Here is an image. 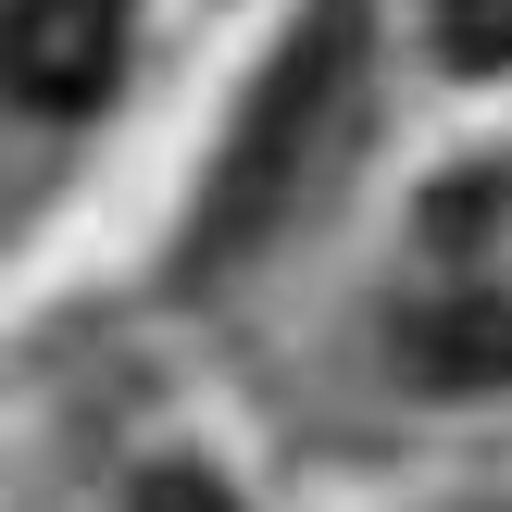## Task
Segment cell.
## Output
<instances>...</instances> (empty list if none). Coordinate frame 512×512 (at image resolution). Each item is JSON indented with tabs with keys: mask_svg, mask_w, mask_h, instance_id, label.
Wrapping results in <instances>:
<instances>
[{
	"mask_svg": "<svg viewBox=\"0 0 512 512\" xmlns=\"http://www.w3.org/2000/svg\"><path fill=\"white\" fill-rule=\"evenodd\" d=\"M388 350L438 400L512 388V150L413 200V238L388 275Z\"/></svg>",
	"mask_w": 512,
	"mask_h": 512,
	"instance_id": "cell-1",
	"label": "cell"
},
{
	"mask_svg": "<svg viewBox=\"0 0 512 512\" xmlns=\"http://www.w3.org/2000/svg\"><path fill=\"white\" fill-rule=\"evenodd\" d=\"M350 88H363V0H313L275 50V75L250 88V113L225 125V163L200 188V238H188L200 263H250L300 213V188L325 175V150L350 125Z\"/></svg>",
	"mask_w": 512,
	"mask_h": 512,
	"instance_id": "cell-2",
	"label": "cell"
},
{
	"mask_svg": "<svg viewBox=\"0 0 512 512\" xmlns=\"http://www.w3.org/2000/svg\"><path fill=\"white\" fill-rule=\"evenodd\" d=\"M125 75V0H0V100L38 125L100 113Z\"/></svg>",
	"mask_w": 512,
	"mask_h": 512,
	"instance_id": "cell-3",
	"label": "cell"
},
{
	"mask_svg": "<svg viewBox=\"0 0 512 512\" xmlns=\"http://www.w3.org/2000/svg\"><path fill=\"white\" fill-rule=\"evenodd\" d=\"M438 50L463 75H500L512 63V0H438Z\"/></svg>",
	"mask_w": 512,
	"mask_h": 512,
	"instance_id": "cell-4",
	"label": "cell"
},
{
	"mask_svg": "<svg viewBox=\"0 0 512 512\" xmlns=\"http://www.w3.org/2000/svg\"><path fill=\"white\" fill-rule=\"evenodd\" d=\"M125 512H238V500H225L200 463H150L138 488H125Z\"/></svg>",
	"mask_w": 512,
	"mask_h": 512,
	"instance_id": "cell-5",
	"label": "cell"
}]
</instances>
